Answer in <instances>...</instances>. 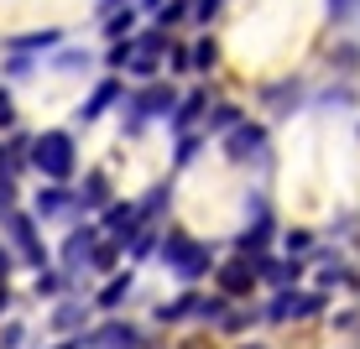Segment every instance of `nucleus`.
<instances>
[{
    "label": "nucleus",
    "instance_id": "7ed1b4c3",
    "mask_svg": "<svg viewBox=\"0 0 360 349\" xmlns=\"http://www.w3.org/2000/svg\"><path fill=\"white\" fill-rule=\"evenodd\" d=\"M225 152H230L235 162H245L251 152H262V131H256V126H235L230 141H225Z\"/></svg>",
    "mask_w": 360,
    "mask_h": 349
},
{
    "label": "nucleus",
    "instance_id": "9b49d317",
    "mask_svg": "<svg viewBox=\"0 0 360 349\" xmlns=\"http://www.w3.org/2000/svg\"><path fill=\"white\" fill-rule=\"evenodd\" d=\"M198 110H204V99H198V94H193V99H183V110H178V120H172V126H178V131H183V126H193Z\"/></svg>",
    "mask_w": 360,
    "mask_h": 349
},
{
    "label": "nucleus",
    "instance_id": "4468645a",
    "mask_svg": "<svg viewBox=\"0 0 360 349\" xmlns=\"http://www.w3.org/2000/svg\"><path fill=\"white\" fill-rule=\"evenodd\" d=\"M126 287H131L126 277H120V282H110V287H105V303H120V292H126Z\"/></svg>",
    "mask_w": 360,
    "mask_h": 349
},
{
    "label": "nucleus",
    "instance_id": "dca6fc26",
    "mask_svg": "<svg viewBox=\"0 0 360 349\" xmlns=\"http://www.w3.org/2000/svg\"><path fill=\"white\" fill-rule=\"evenodd\" d=\"M0 277H6V256H0Z\"/></svg>",
    "mask_w": 360,
    "mask_h": 349
},
{
    "label": "nucleus",
    "instance_id": "0eeeda50",
    "mask_svg": "<svg viewBox=\"0 0 360 349\" xmlns=\"http://www.w3.org/2000/svg\"><path fill=\"white\" fill-rule=\"evenodd\" d=\"M167 105H172V94H167V89H152V94H141V105H136V120L157 115V110H167Z\"/></svg>",
    "mask_w": 360,
    "mask_h": 349
},
{
    "label": "nucleus",
    "instance_id": "f8f14e48",
    "mask_svg": "<svg viewBox=\"0 0 360 349\" xmlns=\"http://www.w3.org/2000/svg\"><path fill=\"white\" fill-rule=\"evenodd\" d=\"M6 126H16V110H11V99L0 94V131H6Z\"/></svg>",
    "mask_w": 360,
    "mask_h": 349
},
{
    "label": "nucleus",
    "instance_id": "39448f33",
    "mask_svg": "<svg viewBox=\"0 0 360 349\" xmlns=\"http://www.w3.org/2000/svg\"><path fill=\"white\" fill-rule=\"evenodd\" d=\"M11 230H16V240H21V251H27V261H42V245H37V235H32V219H11Z\"/></svg>",
    "mask_w": 360,
    "mask_h": 349
},
{
    "label": "nucleus",
    "instance_id": "6e6552de",
    "mask_svg": "<svg viewBox=\"0 0 360 349\" xmlns=\"http://www.w3.org/2000/svg\"><path fill=\"white\" fill-rule=\"evenodd\" d=\"M63 204H68V193H63V188H47V193H37V214H42V219H47V214H58Z\"/></svg>",
    "mask_w": 360,
    "mask_h": 349
},
{
    "label": "nucleus",
    "instance_id": "ddd939ff",
    "mask_svg": "<svg viewBox=\"0 0 360 349\" xmlns=\"http://www.w3.org/2000/svg\"><path fill=\"white\" fill-rule=\"evenodd\" d=\"M214 11H219V0H193V16H204V21H209Z\"/></svg>",
    "mask_w": 360,
    "mask_h": 349
},
{
    "label": "nucleus",
    "instance_id": "f3484780",
    "mask_svg": "<svg viewBox=\"0 0 360 349\" xmlns=\"http://www.w3.org/2000/svg\"><path fill=\"white\" fill-rule=\"evenodd\" d=\"M0 308H6V292H0Z\"/></svg>",
    "mask_w": 360,
    "mask_h": 349
},
{
    "label": "nucleus",
    "instance_id": "423d86ee",
    "mask_svg": "<svg viewBox=\"0 0 360 349\" xmlns=\"http://www.w3.org/2000/svg\"><path fill=\"white\" fill-rule=\"evenodd\" d=\"M219 282H225V292H245V287H251V266H245V261H235V266L219 271Z\"/></svg>",
    "mask_w": 360,
    "mask_h": 349
},
{
    "label": "nucleus",
    "instance_id": "f03ea898",
    "mask_svg": "<svg viewBox=\"0 0 360 349\" xmlns=\"http://www.w3.org/2000/svg\"><path fill=\"white\" fill-rule=\"evenodd\" d=\"M162 256L178 266V277H198V271H209V251H204V245H193L188 235H167Z\"/></svg>",
    "mask_w": 360,
    "mask_h": 349
},
{
    "label": "nucleus",
    "instance_id": "20e7f679",
    "mask_svg": "<svg viewBox=\"0 0 360 349\" xmlns=\"http://www.w3.org/2000/svg\"><path fill=\"white\" fill-rule=\"evenodd\" d=\"M89 344L94 349H136V334L126 329V323H105V334H94Z\"/></svg>",
    "mask_w": 360,
    "mask_h": 349
},
{
    "label": "nucleus",
    "instance_id": "9d476101",
    "mask_svg": "<svg viewBox=\"0 0 360 349\" xmlns=\"http://www.w3.org/2000/svg\"><path fill=\"white\" fill-rule=\"evenodd\" d=\"M235 126H240V115H235L230 105H219L214 115H209V131H235Z\"/></svg>",
    "mask_w": 360,
    "mask_h": 349
},
{
    "label": "nucleus",
    "instance_id": "f257e3e1",
    "mask_svg": "<svg viewBox=\"0 0 360 349\" xmlns=\"http://www.w3.org/2000/svg\"><path fill=\"white\" fill-rule=\"evenodd\" d=\"M32 167L42 172V178H53V183H63L68 172H73V141L63 131H42L32 141Z\"/></svg>",
    "mask_w": 360,
    "mask_h": 349
},
{
    "label": "nucleus",
    "instance_id": "2eb2a0df",
    "mask_svg": "<svg viewBox=\"0 0 360 349\" xmlns=\"http://www.w3.org/2000/svg\"><path fill=\"white\" fill-rule=\"evenodd\" d=\"M131 32V11H126V16H115V21H110V37H126Z\"/></svg>",
    "mask_w": 360,
    "mask_h": 349
},
{
    "label": "nucleus",
    "instance_id": "6ab92c4d",
    "mask_svg": "<svg viewBox=\"0 0 360 349\" xmlns=\"http://www.w3.org/2000/svg\"><path fill=\"white\" fill-rule=\"evenodd\" d=\"M251 349H262V344H251Z\"/></svg>",
    "mask_w": 360,
    "mask_h": 349
},
{
    "label": "nucleus",
    "instance_id": "a211bd4d",
    "mask_svg": "<svg viewBox=\"0 0 360 349\" xmlns=\"http://www.w3.org/2000/svg\"><path fill=\"white\" fill-rule=\"evenodd\" d=\"M105 6H120V0H105Z\"/></svg>",
    "mask_w": 360,
    "mask_h": 349
},
{
    "label": "nucleus",
    "instance_id": "1a4fd4ad",
    "mask_svg": "<svg viewBox=\"0 0 360 349\" xmlns=\"http://www.w3.org/2000/svg\"><path fill=\"white\" fill-rule=\"evenodd\" d=\"M110 99H115V84H105V89H99V94L89 99V105H84V110H79V120H94V115H99V110H105V105H110Z\"/></svg>",
    "mask_w": 360,
    "mask_h": 349
}]
</instances>
